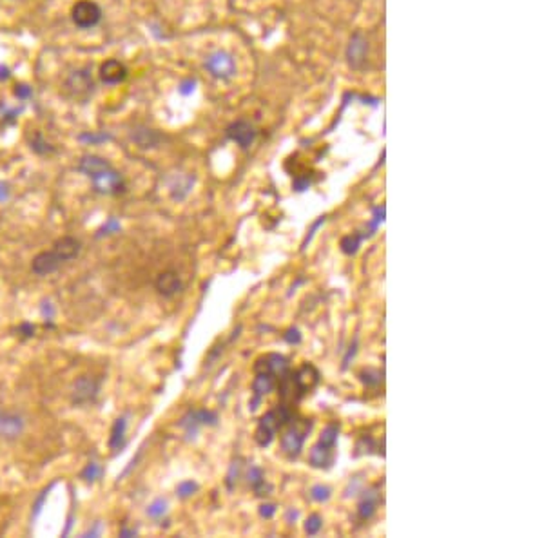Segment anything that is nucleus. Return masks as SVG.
<instances>
[{
	"instance_id": "1",
	"label": "nucleus",
	"mask_w": 544,
	"mask_h": 538,
	"mask_svg": "<svg viewBox=\"0 0 544 538\" xmlns=\"http://www.w3.org/2000/svg\"><path fill=\"white\" fill-rule=\"evenodd\" d=\"M78 171L93 181V189L98 194L116 196L125 190L124 176L100 156H82L78 162Z\"/></svg>"
},
{
	"instance_id": "2",
	"label": "nucleus",
	"mask_w": 544,
	"mask_h": 538,
	"mask_svg": "<svg viewBox=\"0 0 544 538\" xmlns=\"http://www.w3.org/2000/svg\"><path fill=\"white\" fill-rule=\"evenodd\" d=\"M294 419V411L291 410L288 404H279L276 408H272L270 411H267L263 417L258 423L256 430V442L261 448H267L270 446V442L274 441L276 433L281 428H285L291 420Z\"/></svg>"
},
{
	"instance_id": "3",
	"label": "nucleus",
	"mask_w": 544,
	"mask_h": 538,
	"mask_svg": "<svg viewBox=\"0 0 544 538\" xmlns=\"http://www.w3.org/2000/svg\"><path fill=\"white\" fill-rule=\"evenodd\" d=\"M312 430V420L310 419H292L287 424V430L281 435V451L291 459H296L303 450L307 437Z\"/></svg>"
},
{
	"instance_id": "4",
	"label": "nucleus",
	"mask_w": 544,
	"mask_h": 538,
	"mask_svg": "<svg viewBox=\"0 0 544 538\" xmlns=\"http://www.w3.org/2000/svg\"><path fill=\"white\" fill-rule=\"evenodd\" d=\"M62 91L64 97L69 98V100L85 104L91 98V94L95 93V80L89 69L84 67V69H76L69 73V76L64 80Z\"/></svg>"
},
{
	"instance_id": "5",
	"label": "nucleus",
	"mask_w": 544,
	"mask_h": 538,
	"mask_svg": "<svg viewBox=\"0 0 544 538\" xmlns=\"http://www.w3.org/2000/svg\"><path fill=\"white\" fill-rule=\"evenodd\" d=\"M291 384H292V399L300 401L318 386L319 371L312 364L305 362L303 367L298 368L296 371H291Z\"/></svg>"
},
{
	"instance_id": "6",
	"label": "nucleus",
	"mask_w": 544,
	"mask_h": 538,
	"mask_svg": "<svg viewBox=\"0 0 544 538\" xmlns=\"http://www.w3.org/2000/svg\"><path fill=\"white\" fill-rule=\"evenodd\" d=\"M102 8L95 0H76L71 8V20L78 29H91L102 20Z\"/></svg>"
},
{
	"instance_id": "7",
	"label": "nucleus",
	"mask_w": 544,
	"mask_h": 538,
	"mask_svg": "<svg viewBox=\"0 0 544 538\" xmlns=\"http://www.w3.org/2000/svg\"><path fill=\"white\" fill-rule=\"evenodd\" d=\"M205 69L214 76V78L227 80L236 73V64L235 58L230 57L225 51H214V53L209 55L204 62Z\"/></svg>"
},
{
	"instance_id": "8",
	"label": "nucleus",
	"mask_w": 544,
	"mask_h": 538,
	"mask_svg": "<svg viewBox=\"0 0 544 538\" xmlns=\"http://www.w3.org/2000/svg\"><path fill=\"white\" fill-rule=\"evenodd\" d=\"M225 134L229 140L235 141L236 146H239L242 149H249L254 143V140H256L258 131L247 120H236V122H232L227 127Z\"/></svg>"
},
{
	"instance_id": "9",
	"label": "nucleus",
	"mask_w": 544,
	"mask_h": 538,
	"mask_svg": "<svg viewBox=\"0 0 544 538\" xmlns=\"http://www.w3.org/2000/svg\"><path fill=\"white\" fill-rule=\"evenodd\" d=\"M367 55H368L367 38H365L361 33H354L349 42V48H347V60H349V66L356 71H361L363 67H365V64H367Z\"/></svg>"
},
{
	"instance_id": "10",
	"label": "nucleus",
	"mask_w": 544,
	"mask_h": 538,
	"mask_svg": "<svg viewBox=\"0 0 544 538\" xmlns=\"http://www.w3.org/2000/svg\"><path fill=\"white\" fill-rule=\"evenodd\" d=\"M129 75V69L125 67L124 62H120L116 58H109L106 62L100 64V69H98V76L102 80V84L106 85H116L122 84Z\"/></svg>"
},
{
	"instance_id": "11",
	"label": "nucleus",
	"mask_w": 544,
	"mask_h": 538,
	"mask_svg": "<svg viewBox=\"0 0 544 538\" xmlns=\"http://www.w3.org/2000/svg\"><path fill=\"white\" fill-rule=\"evenodd\" d=\"M254 371H265V374H272L276 379H279L281 375L288 371V359L279 353H267L263 358L258 359L254 362Z\"/></svg>"
},
{
	"instance_id": "12",
	"label": "nucleus",
	"mask_w": 544,
	"mask_h": 538,
	"mask_svg": "<svg viewBox=\"0 0 544 538\" xmlns=\"http://www.w3.org/2000/svg\"><path fill=\"white\" fill-rule=\"evenodd\" d=\"M98 388H100V383H98L95 377H89L84 375L80 377L75 384V392H73V401L76 404H88V402H93L97 397Z\"/></svg>"
},
{
	"instance_id": "13",
	"label": "nucleus",
	"mask_w": 544,
	"mask_h": 538,
	"mask_svg": "<svg viewBox=\"0 0 544 538\" xmlns=\"http://www.w3.org/2000/svg\"><path fill=\"white\" fill-rule=\"evenodd\" d=\"M62 263L64 261L60 260V257L53 252V248H51V250L40 252V254H36V256L33 257L32 270L36 274V276H48V274L57 272Z\"/></svg>"
},
{
	"instance_id": "14",
	"label": "nucleus",
	"mask_w": 544,
	"mask_h": 538,
	"mask_svg": "<svg viewBox=\"0 0 544 538\" xmlns=\"http://www.w3.org/2000/svg\"><path fill=\"white\" fill-rule=\"evenodd\" d=\"M276 383H278V379H276L274 375L272 374H265V371H258L256 374V379H254L253 383V392H254V399L251 401V410H256L258 404L261 402V399L265 397L267 393L272 392L276 386Z\"/></svg>"
},
{
	"instance_id": "15",
	"label": "nucleus",
	"mask_w": 544,
	"mask_h": 538,
	"mask_svg": "<svg viewBox=\"0 0 544 538\" xmlns=\"http://www.w3.org/2000/svg\"><path fill=\"white\" fill-rule=\"evenodd\" d=\"M155 285L156 290L164 297H173L181 290V279L174 270H165V272L158 274Z\"/></svg>"
},
{
	"instance_id": "16",
	"label": "nucleus",
	"mask_w": 544,
	"mask_h": 538,
	"mask_svg": "<svg viewBox=\"0 0 544 538\" xmlns=\"http://www.w3.org/2000/svg\"><path fill=\"white\" fill-rule=\"evenodd\" d=\"M80 250H82V243L76 238H73V236H64V238L57 239L53 245V252L64 263L75 260L80 254Z\"/></svg>"
},
{
	"instance_id": "17",
	"label": "nucleus",
	"mask_w": 544,
	"mask_h": 538,
	"mask_svg": "<svg viewBox=\"0 0 544 538\" xmlns=\"http://www.w3.org/2000/svg\"><path fill=\"white\" fill-rule=\"evenodd\" d=\"M218 417L216 413L213 411H205V410H198V411H190L189 415H186L183 419H181L180 426L181 428H186L187 433H196V430L200 426H205V424H216Z\"/></svg>"
},
{
	"instance_id": "18",
	"label": "nucleus",
	"mask_w": 544,
	"mask_h": 538,
	"mask_svg": "<svg viewBox=\"0 0 544 538\" xmlns=\"http://www.w3.org/2000/svg\"><path fill=\"white\" fill-rule=\"evenodd\" d=\"M379 490L377 488H370L363 493V499L358 506V516L361 521H370L379 504Z\"/></svg>"
},
{
	"instance_id": "19",
	"label": "nucleus",
	"mask_w": 544,
	"mask_h": 538,
	"mask_svg": "<svg viewBox=\"0 0 544 538\" xmlns=\"http://www.w3.org/2000/svg\"><path fill=\"white\" fill-rule=\"evenodd\" d=\"M309 460L314 468L328 469L332 464H334V448H328V446H323L318 442V444L310 450Z\"/></svg>"
},
{
	"instance_id": "20",
	"label": "nucleus",
	"mask_w": 544,
	"mask_h": 538,
	"mask_svg": "<svg viewBox=\"0 0 544 538\" xmlns=\"http://www.w3.org/2000/svg\"><path fill=\"white\" fill-rule=\"evenodd\" d=\"M247 482L260 497L270 491V486L265 484V473H263V469H261L260 466H251V469H249L247 473Z\"/></svg>"
},
{
	"instance_id": "21",
	"label": "nucleus",
	"mask_w": 544,
	"mask_h": 538,
	"mask_svg": "<svg viewBox=\"0 0 544 538\" xmlns=\"http://www.w3.org/2000/svg\"><path fill=\"white\" fill-rule=\"evenodd\" d=\"M133 138L138 146L144 147V149L156 147L160 143V140H162V136H160L156 131H153V129H142V131H137V133L133 134Z\"/></svg>"
},
{
	"instance_id": "22",
	"label": "nucleus",
	"mask_w": 544,
	"mask_h": 538,
	"mask_svg": "<svg viewBox=\"0 0 544 538\" xmlns=\"http://www.w3.org/2000/svg\"><path fill=\"white\" fill-rule=\"evenodd\" d=\"M337 435H340V424L336 423H330L327 424L323 428V432H321V435H319V444H323V446H328V448H336V442H337Z\"/></svg>"
},
{
	"instance_id": "23",
	"label": "nucleus",
	"mask_w": 544,
	"mask_h": 538,
	"mask_svg": "<svg viewBox=\"0 0 544 538\" xmlns=\"http://www.w3.org/2000/svg\"><path fill=\"white\" fill-rule=\"evenodd\" d=\"M29 143H32V149L35 150L36 155H49V153H53L55 150V147L51 146L44 136H42L40 131H35V133H33L32 141H29Z\"/></svg>"
},
{
	"instance_id": "24",
	"label": "nucleus",
	"mask_w": 544,
	"mask_h": 538,
	"mask_svg": "<svg viewBox=\"0 0 544 538\" xmlns=\"http://www.w3.org/2000/svg\"><path fill=\"white\" fill-rule=\"evenodd\" d=\"M363 239H365V236L358 234V232L345 236V238L341 239V250L345 252V254H349V256H352V254H356V252H358V248H359V245H361Z\"/></svg>"
},
{
	"instance_id": "25",
	"label": "nucleus",
	"mask_w": 544,
	"mask_h": 538,
	"mask_svg": "<svg viewBox=\"0 0 544 538\" xmlns=\"http://www.w3.org/2000/svg\"><path fill=\"white\" fill-rule=\"evenodd\" d=\"M124 433H125V419H118L115 423V426H113V435H111V448L113 450H116V448H120V446L124 444Z\"/></svg>"
},
{
	"instance_id": "26",
	"label": "nucleus",
	"mask_w": 544,
	"mask_h": 538,
	"mask_svg": "<svg viewBox=\"0 0 544 538\" xmlns=\"http://www.w3.org/2000/svg\"><path fill=\"white\" fill-rule=\"evenodd\" d=\"M330 495H332V490L328 488V486H323V484L314 486V488L310 490V497H312V500H316V502H327V500L330 499Z\"/></svg>"
},
{
	"instance_id": "27",
	"label": "nucleus",
	"mask_w": 544,
	"mask_h": 538,
	"mask_svg": "<svg viewBox=\"0 0 544 538\" xmlns=\"http://www.w3.org/2000/svg\"><path fill=\"white\" fill-rule=\"evenodd\" d=\"M323 528V518L319 515H310L305 522V531L309 535H318L319 530Z\"/></svg>"
},
{
	"instance_id": "28",
	"label": "nucleus",
	"mask_w": 544,
	"mask_h": 538,
	"mask_svg": "<svg viewBox=\"0 0 544 538\" xmlns=\"http://www.w3.org/2000/svg\"><path fill=\"white\" fill-rule=\"evenodd\" d=\"M359 377H361V381L367 384V386H377V384L381 383V379H383V377H381V371L377 370H363Z\"/></svg>"
},
{
	"instance_id": "29",
	"label": "nucleus",
	"mask_w": 544,
	"mask_h": 538,
	"mask_svg": "<svg viewBox=\"0 0 544 538\" xmlns=\"http://www.w3.org/2000/svg\"><path fill=\"white\" fill-rule=\"evenodd\" d=\"M165 511H167V502L164 499H158L156 502L151 504L149 509H147L149 516H153V518H160Z\"/></svg>"
},
{
	"instance_id": "30",
	"label": "nucleus",
	"mask_w": 544,
	"mask_h": 538,
	"mask_svg": "<svg viewBox=\"0 0 544 538\" xmlns=\"http://www.w3.org/2000/svg\"><path fill=\"white\" fill-rule=\"evenodd\" d=\"M13 93H15V97L18 98V100H29L33 94V91L27 84H17L13 89Z\"/></svg>"
},
{
	"instance_id": "31",
	"label": "nucleus",
	"mask_w": 544,
	"mask_h": 538,
	"mask_svg": "<svg viewBox=\"0 0 544 538\" xmlns=\"http://www.w3.org/2000/svg\"><path fill=\"white\" fill-rule=\"evenodd\" d=\"M376 446H374V441H372L370 437H363L361 441L358 442V446H356V455H361V453H372V450H374Z\"/></svg>"
},
{
	"instance_id": "32",
	"label": "nucleus",
	"mask_w": 544,
	"mask_h": 538,
	"mask_svg": "<svg viewBox=\"0 0 544 538\" xmlns=\"http://www.w3.org/2000/svg\"><path fill=\"white\" fill-rule=\"evenodd\" d=\"M196 490H198V484H195L193 481L183 482V484L178 486V495H180V497H190Z\"/></svg>"
},
{
	"instance_id": "33",
	"label": "nucleus",
	"mask_w": 544,
	"mask_h": 538,
	"mask_svg": "<svg viewBox=\"0 0 544 538\" xmlns=\"http://www.w3.org/2000/svg\"><path fill=\"white\" fill-rule=\"evenodd\" d=\"M284 337L288 344H300L301 343V334L298 328H288L287 334H285Z\"/></svg>"
},
{
	"instance_id": "34",
	"label": "nucleus",
	"mask_w": 544,
	"mask_h": 538,
	"mask_svg": "<svg viewBox=\"0 0 544 538\" xmlns=\"http://www.w3.org/2000/svg\"><path fill=\"white\" fill-rule=\"evenodd\" d=\"M276 509H278V507H276L274 504H263V506H260V515L263 516V518H272Z\"/></svg>"
},
{
	"instance_id": "35",
	"label": "nucleus",
	"mask_w": 544,
	"mask_h": 538,
	"mask_svg": "<svg viewBox=\"0 0 544 538\" xmlns=\"http://www.w3.org/2000/svg\"><path fill=\"white\" fill-rule=\"evenodd\" d=\"M356 352H358V341H354V343L350 344L349 352H347L345 359H343V370H347V368H349V364H350V359L354 358V355H356Z\"/></svg>"
},
{
	"instance_id": "36",
	"label": "nucleus",
	"mask_w": 544,
	"mask_h": 538,
	"mask_svg": "<svg viewBox=\"0 0 544 538\" xmlns=\"http://www.w3.org/2000/svg\"><path fill=\"white\" fill-rule=\"evenodd\" d=\"M195 85H196L195 80H183V82L180 84V87H178V91H180L181 94H190L193 91H195Z\"/></svg>"
},
{
	"instance_id": "37",
	"label": "nucleus",
	"mask_w": 544,
	"mask_h": 538,
	"mask_svg": "<svg viewBox=\"0 0 544 538\" xmlns=\"http://www.w3.org/2000/svg\"><path fill=\"white\" fill-rule=\"evenodd\" d=\"M109 134H82L80 136V140H88V141H102V140H109Z\"/></svg>"
},
{
	"instance_id": "38",
	"label": "nucleus",
	"mask_w": 544,
	"mask_h": 538,
	"mask_svg": "<svg viewBox=\"0 0 544 538\" xmlns=\"http://www.w3.org/2000/svg\"><path fill=\"white\" fill-rule=\"evenodd\" d=\"M321 223H325V216H321V218H319V220H318V221H316V223H314V227H312V230H310V234H309V236H307V238H305V241H303V248H305V247H307V245H309V243H310V239H312V238H314V234H316V230H318V227H319V225H321Z\"/></svg>"
},
{
	"instance_id": "39",
	"label": "nucleus",
	"mask_w": 544,
	"mask_h": 538,
	"mask_svg": "<svg viewBox=\"0 0 544 538\" xmlns=\"http://www.w3.org/2000/svg\"><path fill=\"white\" fill-rule=\"evenodd\" d=\"M9 196V185L8 183H0V201H4Z\"/></svg>"
},
{
	"instance_id": "40",
	"label": "nucleus",
	"mask_w": 544,
	"mask_h": 538,
	"mask_svg": "<svg viewBox=\"0 0 544 538\" xmlns=\"http://www.w3.org/2000/svg\"><path fill=\"white\" fill-rule=\"evenodd\" d=\"M11 76L9 69L6 66H0V80H8Z\"/></svg>"
},
{
	"instance_id": "41",
	"label": "nucleus",
	"mask_w": 544,
	"mask_h": 538,
	"mask_svg": "<svg viewBox=\"0 0 544 538\" xmlns=\"http://www.w3.org/2000/svg\"><path fill=\"white\" fill-rule=\"evenodd\" d=\"M298 518V511H294V509H288L287 511V522L288 524H292V522L296 521Z\"/></svg>"
},
{
	"instance_id": "42",
	"label": "nucleus",
	"mask_w": 544,
	"mask_h": 538,
	"mask_svg": "<svg viewBox=\"0 0 544 538\" xmlns=\"http://www.w3.org/2000/svg\"><path fill=\"white\" fill-rule=\"evenodd\" d=\"M4 423H6V415L0 413V433H2V430H4Z\"/></svg>"
},
{
	"instance_id": "43",
	"label": "nucleus",
	"mask_w": 544,
	"mask_h": 538,
	"mask_svg": "<svg viewBox=\"0 0 544 538\" xmlns=\"http://www.w3.org/2000/svg\"><path fill=\"white\" fill-rule=\"evenodd\" d=\"M0 107H2V101H0Z\"/></svg>"
}]
</instances>
